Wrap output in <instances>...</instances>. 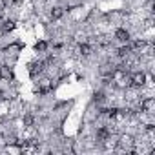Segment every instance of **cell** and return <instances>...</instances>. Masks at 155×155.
<instances>
[{"mask_svg":"<svg viewBox=\"0 0 155 155\" xmlns=\"http://www.w3.org/2000/svg\"><path fill=\"white\" fill-rule=\"evenodd\" d=\"M117 148H120L124 151H131L133 150V137L131 135H120L117 139Z\"/></svg>","mask_w":155,"mask_h":155,"instance_id":"cell-1","label":"cell"},{"mask_svg":"<svg viewBox=\"0 0 155 155\" xmlns=\"http://www.w3.org/2000/svg\"><path fill=\"white\" fill-rule=\"evenodd\" d=\"M130 81H131V86L135 88H142L146 84V73L144 71H135L130 75Z\"/></svg>","mask_w":155,"mask_h":155,"instance_id":"cell-2","label":"cell"},{"mask_svg":"<svg viewBox=\"0 0 155 155\" xmlns=\"http://www.w3.org/2000/svg\"><path fill=\"white\" fill-rule=\"evenodd\" d=\"M140 110H142L144 113H153V110H155V99L146 97V99L140 102Z\"/></svg>","mask_w":155,"mask_h":155,"instance_id":"cell-3","label":"cell"},{"mask_svg":"<svg viewBox=\"0 0 155 155\" xmlns=\"http://www.w3.org/2000/svg\"><path fill=\"white\" fill-rule=\"evenodd\" d=\"M146 48H148V42L140 38V40H135V42L131 44V48H130V49H133L135 53H146Z\"/></svg>","mask_w":155,"mask_h":155,"instance_id":"cell-4","label":"cell"},{"mask_svg":"<svg viewBox=\"0 0 155 155\" xmlns=\"http://www.w3.org/2000/svg\"><path fill=\"white\" fill-rule=\"evenodd\" d=\"M0 79H6V81H11V79H13V71H11V68H8V66H0Z\"/></svg>","mask_w":155,"mask_h":155,"instance_id":"cell-5","label":"cell"},{"mask_svg":"<svg viewBox=\"0 0 155 155\" xmlns=\"http://www.w3.org/2000/svg\"><path fill=\"white\" fill-rule=\"evenodd\" d=\"M51 90V81L49 79H42L40 82H38V91L40 93H48Z\"/></svg>","mask_w":155,"mask_h":155,"instance_id":"cell-6","label":"cell"},{"mask_svg":"<svg viewBox=\"0 0 155 155\" xmlns=\"http://www.w3.org/2000/svg\"><path fill=\"white\" fill-rule=\"evenodd\" d=\"M115 38L120 40V42H128V40H130V33H128L126 29H117V31H115Z\"/></svg>","mask_w":155,"mask_h":155,"instance_id":"cell-7","label":"cell"},{"mask_svg":"<svg viewBox=\"0 0 155 155\" xmlns=\"http://www.w3.org/2000/svg\"><path fill=\"white\" fill-rule=\"evenodd\" d=\"M62 15H64V9H62V8H53V11H51V18H53V20L62 18Z\"/></svg>","mask_w":155,"mask_h":155,"instance_id":"cell-8","label":"cell"},{"mask_svg":"<svg viewBox=\"0 0 155 155\" xmlns=\"http://www.w3.org/2000/svg\"><path fill=\"white\" fill-rule=\"evenodd\" d=\"M108 135H110V130H108V128H101V130L97 131V139H99V140H104Z\"/></svg>","mask_w":155,"mask_h":155,"instance_id":"cell-9","label":"cell"},{"mask_svg":"<svg viewBox=\"0 0 155 155\" xmlns=\"http://www.w3.org/2000/svg\"><path fill=\"white\" fill-rule=\"evenodd\" d=\"M81 53H82L84 57H90V55H91V46H88V44H82V46H81Z\"/></svg>","mask_w":155,"mask_h":155,"instance_id":"cell-10","label":"cell"},{"mask_svg":"<svg viewBox=\"0 0 155 155\" xmlns=\"http://www.w3.org/2000/svg\"><path fill=\"white\" fill-rule=\"evenodd\" d=\"M113 69H115L113 66H110V64H106V66H102V69H101V73H102V75H110V77H111V73H113Z\"/></svg>","mask_w":155,"mask_h":155,"instance_id":"cell-11","label":"cell"},{"mask_svg":"<svg viewBox=\"0 0 155 155\" xmlns=\"http://www.w3.org/2000/svg\"><path fill=\"white\" fill-rule=\"evenodd\" d=\"M24 126H26V128H31V126H33V117H31V115H26V117H24Z\"/></svg>","mask_w":155,"mask_h":155,"instance_id":"cell-12","label":"cell"},{"mask_svg":"<svg viewBox=\"0 0 155 155\" xmlns=\"http://www.w3.org/2000/svg\"><path fill=\"white\" fill-rule=\"evenodd\" d=\"M35 48H37V51H46V48H48V44H46V42H38V44H37Z\"/></svg>","mask_w":155,"mask_h":155,"instance_id":"cell-13","label":"cell"},{"mask_svg":"<svg viewBox=\"0 0 155 155\" xmlns=\"http://www.w3.org/2000/svg\"><path fill=\"white\" fill-rule=\"evenodd\" d=\"M130 51H131V49H130V48L126 46V48H120V49H119V55H120V57H126V55H128Z\"/></svg>","mask_w":155,"mask_h":155,"instance_id":"cell-14","label":"cell"},{"mask_svg":"<svg viewBox=\"0 0 155 155\" xmlns=\"http://www.w3.org/2000/svg\"><path fill=\"white\" fill-rule=\"evenodd\" d=\"M13 28H15V22H11V20H9V22H6V26H4V29H6V31H11Z\"/></svg>","mask_w":155,"mask_h":155,"instance_id":"cell-15","label":"cell"},{"mask_svg":"<svg viewBox=\"0 0 155 155\" xmlns=\"http://www.w3.org/2000/svg\"><path fill=\"white\" fill-rule=\"evenodd\" d=\"M2 2H4V6H13L15 0H2Z\"/></svg>","mask_w":155,"mask_h":155,"instance_id":"cell-16","label":"cell"},{"mask_svg":"<svg viewBox=\"0 0 155 155\" xmlns=\"http://www.w3.org/2000/svg\"><path fill=\"white\" fill-rule=\"evenodd\" d=\"M0 95H2V93H0Z\"/></svg>","mask_w":155,"mask_h":155,"instance_id":"cell-17","label":"cell"}]
</instances>
